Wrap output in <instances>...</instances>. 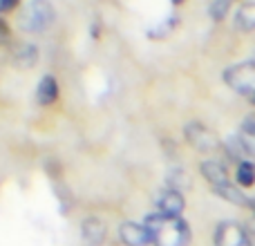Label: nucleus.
Masks as SVG:
<instances>
[{"mask_svg": "<svg viewBox=\"0 0 255 246\" xmlns=\"http://www.w3.org/2000/svg\"><path fill=\"white\" fill-rule=\"evenodd\" d=\"M143 224L150 233V242L154 246H188L190 242V229L181 217L152 213L145 217Z\"/></svg>", "mask_w": 255, "mask_h": 246, "instance_id": "obj_1", "label": "nucleus"}, {"mask_svg": "<svg viewBox=\"0 0 255 246\" xmlns=\"http://www.w3.org/2000/svg\"><path fill=\"white\" fill-rule=\"evenodd\" d=\"M81 233H83V242L88 246H101L106 240V224H103L99 217H88L81 226Z\"/></svg>", "mask_w": 255, "mask_h": 246, "instance_id": "obj_10", "label": "nucleus"}, {"mask_svg": "<svg viewBox=\"0 0 255 246\" xmlns=\"http://www.w3.org/2000/svg\"><path fill=\"white\" fill-rule=\"evenodd\" d=\"M235 181L240 188H251L255 184V161L251 159H240L238 170H235Z\"/></svg>", "mask_w": 255, "mask_h": 246, "instance_id": "obj_12", "label": "nucleus"}, {"mask_svg": "<svg viewBox=\"0 0 255 246\" xmlns=\"http://www.w3.org/2000/svg\"><path fill=\"white\" fill-rule=\"evenodd\" d=\"M18 4V0H0V13H4V11H11L13 7Z\"/></svg>", "mask_w": 255, "mask_h": 246, "instance_id": "obj_16", "label": "nucleus"}, {"mask_svg": "<svg viewBox=\"0 0 255 246\" xmlns=\"http://www.w3.org/2000/svg\"><path fill=\"white\" fill-rule=\"evenodd\" d=\"M58 99V83L52 74H45L38 81V88H36V101L38 106H52Z\"/></svg>", "mask_w": 255, "mask_h": 246, "instance_id": "obj_11", "label": "nucleus"}, {"mask_svg": "<svg viewBox=\"0 0 255 246\" xmlns=\"http://www.w3.org/2000/svg\"><path fill=\"white\" fill-rule=\"evenodd\" d=\"M251 206H253V211H255V199H253V202H251Z\"/></svg>", "mask_w": 255, "mask_h": 246, "instance_id": "obj_18", "label": "nucleus"}, {"mask_svg": "<svg viewBox=\"0 0 255 246\" xmlns=\"http://www.w3.org/2000/svg\"><path fill=\"white\" fill-rule=\"evenodd\" d=\"M251 101H253V103H255V97H253V99H251Z\"/></svg>", "mask_w": 255, "mask_h": 246, "instance_id": "obj_19", "label": "nucleus"}, {"mask_svg": "<svg viewBox=\"0 0 255 246\" xmlns=\"http://www.w3.org/2000/svg\"><path fill=\"white\" fill-rule=\"evenodd\" d=\"M56 20V11L49 0H27L18 9V27L27 34H40Z\"/></svg>", "mask_w": 255, "mask_h": 246, "instance_id": "obj_3", "label": "nucleus"}, {"mask_svg": "<svg viewBox=\"0 0 255 246\" xmlns=\"http://www.w3.org/2000/svg\"><path fill=\"white\" fill-rule=\"evenodd\" d=\"M215 246H253L244 226L235 222H222L215 231Z\"/></svg>", "mask_w": 255, "mask_h": 246, "instance_id": "obj_6", "label": "nucleus"}, {"mask_svg": "<svg viewBox=\"0 0 255 246\" xmlns=\"http://www.w3.org/2000/svg\"><path fill=\"white\" fill-rule=\"evenodd\" d=\"M154 206H157V213L161 215H168V217H181L184 213V195H181L179 188H166L157 195L154 199Z\"/></svg>", "mask_w": 255, "mask_h": 246, "instance_id": "obj_7", "label": "nucleus"}, {"mask_svg": "<svg viewBox=\"0 0 255 246\" xmlns=\"http://www.w3.org/2000/svg\"><path fill=\"white\" fill-rule=\"evenodd\" d=\"M202 175L208 181V186L215 190V195H220L222 199L235 204V206H251V199L242 193V188L238 184L231 181L229 170L222 161H215V159L202 161Z\"/></svg>", "mask_w": 255, "mask_h": 246, "instance_id": "obj_2", "label": "nucleus"}, {"mask_svg": "<svg viewBox=\"0 0 255 246\" xmlns=\"http://www.w3.org/2000/svg\"><path fill=\"white\" fill-rule=\"evenodd\" d=\"M240 29H255V2H247L240 7L238 16H235Z\"/></svg>", "mask_w": 255, "mask_h": 246, "instance_id": "obj_13", "label": "nucleus"}, {"mask_svg": "<svg viewBox=\"0 0 255 246\" xmlns=\"http://www.w3.org/2000/svg\"><path fill=\"white\" fill-rule=\"evenodd\" d=\"M119 238L126 246H148L150 233L145 229V224H136V222H124L119 226Z\"/></svg>", "mask_w": 255, "mask_h": 246, "instance_id": "obj_8", "label": "nucleus"}, {"mask_svg": "<svg viewBox=\"0 0 255 246\" xmlns=\"http://www.w3.org/2000/svg\"><path fill=\"white\" fill-rule=\"evenodd\" d=\"M11 63L16 67H20V70H29V67H34L36 63H38V47L31 43H20L13 47L11 52Z\"/></svg>", "mask_w": 255, "mask_h": 246, "instance_id": "obj_9", "label": "nucleus"}, {"mask_svg": "<svg viewBox=\"0 0 255 246\" xmlns=\"http://www.w3.org/2000/svg\"><path fill=\"white\" fill-rule=\"evenodd\" d=\"M181 2H184V0H172V4H181Z\"/></svg>", "mask_w": 255, "mask_h": 246, "instance_id": "obj_17", "label": "nucleus"}, {"mask_svg": "<svg viewBox=\"0 0 255 246\" xmlns=\"http://www.w3.org/2000/svg\"><path fill=\"white\" fill-rule=\"evenodd\" d=\"M9 40H11V31H9L7 22L0 18V47H2V45H9Z\"/></svg>", "mask_w": 255, "mask_h": 246, "instance_id": "obj_15", "label": "nucleus"}, {"mask_svg": "<svg viewBox=\"0 0 255 246\" xmlns=\"http://www.w3.org/2000/svg\"><path fill=\"white\" fill-rule=\"evenodd\" d=\"M224 83L238 94L253 99L255 97V61L235 63L224 70Z\"/></svg>", "mask_w": 255, "mask_h": 246, "instance_id": "obj_4", "label": "nucleus"}, {"mask_svg": "<svg viewBox=\"0 0 255 246\" xmlns=\"http://www.w3.org/2000/svg\"><path fill=\"white\" fill-rule=\"evenodd\" d=\"M233 2L235 0H213V4H211V9H208V11H211V18L213 20H224L226 18V13H229V9L233 7Z\"/></svg>", "mask_w": 255, "mask_h": 246, "instance_id": "obj_14", "label": "nucleus"}, {"mask_svg": "<svg viewBox=\"0 0 255 246\" xmlns=\"http://www.w3.org/2000/svg\"><path fill=\"white\" fill-rule=\"evenodd\" d=\"M184 134H186V141H188L195 150H199V152H217V150L222 148L220 136L208 125H204V123H199V121L188 123Z\"/></svg>", "mask_w": 255, "mask_h": 246, "instance_id": "obj_5", "label": "nucleus"}]
</instances>
